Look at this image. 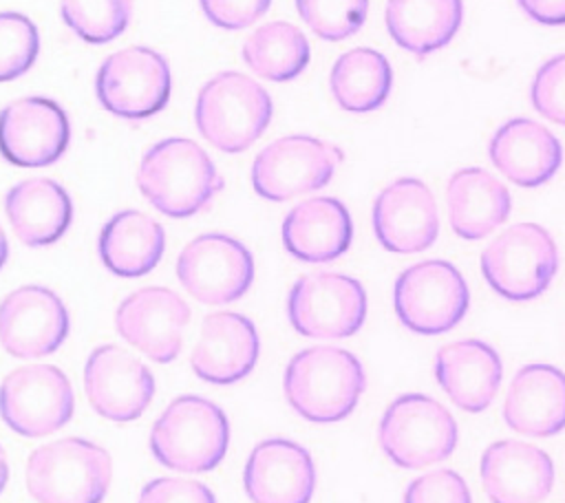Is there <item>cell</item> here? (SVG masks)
Here are the masks:
<instances>
[{
    "label": "cell",
    "instance_id": "obj_4",
    "mask_svg": "<svg viewBox=\"0 0 565 503\" xmlns=\"http://www.w3.org/2000/svg\"><path fill=\"white\" fill-rule=\"evenodd\" d=\"M24 479L38 503H102L113 479V461L102 446L64 437L31 452Z\"/></svg>",
    "mask_w": 565,
    "mask_h": 503
},
{
    "label": "cell",
    "instance_id": "obj_8",
    "mask_svg": "<svg viewBox=\"0 0 565 503\" xmlns=\"http://www.w3.org/2000/svg\"><path fill=\"white\" fill-rule=\"evenodd\" d=\"M393 302L406 329L422 335H437L463 320L470 293L461 271L452 263L424 260L397 276Z\"/></svg>",
    "mask_w": 565,
    "mask_h": 503
},
{
    "label": "cell",
    "instance_id": "obj_40",
    "mask_svg": "<svg viewBox=\"0 0 565 503\" xmlns=\"http://www.w3.org/2000/svg\"><path fill=\"white\" fill-rule=\"evenodd\" d=\"M9 481V463H7V457H4V450L0 446V494L4 492V485Z\"/></svg>",
    "mask_w": 565,
    "mask_h": 503
},
{
    "label": "cell",
    "instance_id": "obj_27",
    "mask_svg": "<svg viewBox=\"0 0 565 503\" xmlns=\"http://www.w3.org/2000/svg\"><path fill=\"white\" fill-rule=\"evenodd\" d=\"M13 234L29 247H44L64 236L73 218L68 192L53 179L33 176L15 183L4 196Z\"/></svg>",
    "mask_w": 565,
    "mask_h": 503
},
{
    "label": "cell",
    "instance_id": "obj_34",
    "mask_svg": "<svg viewBox=\"0 0 565 503\" xmlns=\"http://www.w3.org/2000/svg\"><path fill=\"white\" fill-rule=\"evenodd\" d=\"M40 51L35 24L15 11L0 13V82L24 75Z\"/></svg>",
    "mask_w": 565,
    "mask_h": 503
},
{
    "label": "cell",
    "instance_id": "obj_32",
    "mask_svg": "<svg viewBox=\"0 0 565 503\" xmlns=\"http://www.w3.org/2000/svg\"><path fill=\"white\" fill-rule=\"evenodd\" d=\"M60 15L84 42L106 44L126 31L132 0H62Z\"/></svg>",
    "mask_w": 565,
    "mask_h": 503
},
{
    "label": "cell",
    "instance_id": "obj_16",
    "mask_svg": "<svg viewBox=\"0 0 565 503\" xmlns=\"http://www.w3.org/2000/svg\"><path fill=\"white\" fill-rule=\"evenodd\" d=\"M190 307L168 287H143L132 291L115 311L117 333L159 364L177 360Z\"/></svg>",
    "mask_w": 565,
    "mask_h": 503
},
{
    "label": "cell",
    "instance_id": "obj_30",
    "mask_svg": "<svg viewBox=\"0 0 565 503\" xmlns=\"http://www.w3.org/2000/svg\"><path fill=\"white\" fill-rule=\"evenodd\" d=\"M393 84L388 60L369 46L342 53L329 75L331 95L340 108L349 113H369L380 108Z\"/></svg>",
    "mask_w": 565,
    "mask_h": 503
},
{
    "label": "cell",
    "instance_id": "obj_28",
    "mask_svg": "<svg viewBox=\"0 0 565 503\" xmlns=\"http://www.w3.org/2000/svg\"><path fill=\"white\" fill-rule=\"evenodd\" d=\"M163 227L139 210H121L106 221L99 234V258L121 278H139L157 267L163 256Z\"/></svg>",
    "mask_w": 565,
    "mask_h": 503
},
{
    "label": "cell",
    "instance_id": "obj_37",
    "mask_svg": "<svg viewBox=\"0 0 565 503\" xmlns=\"http://www.w3.org/2000/svg\"><path fill=\"white\" fill-rule=\"evenodd\" d=\"M137 503H216L212 490L192 479L159 477L148 481Z\"/></svg>",
    "mask_w": 565,
    "mask_h": 503
},
{
    "label": "cell",
    "instance_id": "obj_29",
    "mask_svg": "<svg viewBox=\"0 0 565 503\" xmlns=\"http://www.w3.org/2000/svg\"><path fill=\"white\" fill-rule=\"evenodd\" d=\"M384 20L395 44L417 57H424L439 51L457 35L463 20V2L388 0Z\"/></svg>",
    "mask_w": 565,
    "mask_h": 503
},
{
    "label": "cell",
    "instance_id": "obj_26",
    "mask_svg": "<svg viewBox=\"0 0 565 503\" xmlns=\"http://www.w3.org/2000/svg\"><path fill=\"white\" fill-rule=\"evenodd\" d=\"M448 218L463 240H479L503 225L512 210L508 188L483 168H461L446 185Z\"/></svg>",
    "mask_w": 565,
    "mask_h": 503
},
{
    "label": "cell",
    "instance_id": "obj_19",
    "mask_svg": "<svg viewBox=\"0 0 565 503\" xmlns=\"http://www.w3.org/2000/svg\"><path fill=\"white\" fill-rule=\"evenodd\" d=\"M243 485L254 503H309L316 490L313 459L291 439H265L245 463Z\"/></svg>",
    "mask_w": 565,
    "mask_h": 503
},
{
    "label": "cell",
    "instance_id": "obj_39",
    "mask_svg": "<svg viewBox=\"0 0 565 503\" xmlns=\"http://www.w3.org/2000/svg\"><path fill=\"white\" fill-rule=\"evenodd\" d=\"M534 22L558 26L565 24V0H516Z\"/></svg>",
    "mask_w": 565,
    "mask_h": 503
},
{
    "label": "cell",
    "instance_id": "obj_17",
    "mask_svg": "<svg viewBox=\"0 0 565 503\" xmlns=\"http://www.w3.org/2000/svg\"><path fill=\"white\" fill-rule=\"evenodd\" d=\"M71 139L68 117L46 97H22L0 110V152L20 168L55 163Z\"/></svg>",
    "mask_w": 565,
    "mask_h": 503
},
{
    "label": "cell",
    "instance_id": "obj_3",
    "mask_svg": "<svg viewBox=\"0 0 565 503\" xmlns=\"http://www.w3.org/2000/svg\"><path fill=\"white\" fill-rule=\"evenodd\" d=\"M230 443L225 413L201 395L172 399L150 430L152 457L177 472L214 470Z\"/></svg>",
    "mask_w": 565,
    "mask_h": 503
},
{
    "label": "cell",
    "instance_id": "obj_21",
    "mask_svg": "<svg viewBox=\"0 0 565 503\" xmlns=\"http://www.w3.org/2000/svg\"><path fill=\"white\" fill-rule=\"evenodd\" d=\"M481 483L492 503H541L554 485V463L541 448L501 439L481 457Z\"/></svg>",
    "mask_w": 565,
    "mask_h": 503
},
{
    "label": "cell",
    "instance_id": "obj_31",
    "mask_svg": "<svg viewBox=\"0 0 565 503\" xmlns=\"http://www.w3.org/2000/svg\"><path fill=\"white\" fill-rule=\"evenodd\" d=\"M243 60L263 79L289 82L307 68L311 49L296 24L276 20L247 35L243 42Z\"/></svg>",
    "mask_w": 565,
    "mask_h": 503
},
{
    "label": "cell",
    "instance_id": "obj_22",
    "mask_svg": "<svg viewBox=\"0 0 565 503\" xmlns=\"http://www.w3.org/2000/svg\"><path fill=\"white\" fill-rule=\"evenodd\" d=\"M488 154L492 165L521 188L547 183L563 163V148L556 135L527 117L501 124L488 143Z\"/></svg>",
    "mask_w": 565,
    "mask_h": 503
},
{
    "label": "cell",
    "instance_id": "obj_2",
    "mask_svg": "<svg viewBox=\"0 0 565 503\" xmlns=\"http://www.w3.org/2000/svg\"><path fill=\"white\" fill-rule=\"evenodd\" d=\"M282 388L289 406L302 419L331 424L353 413L366 388V375L351 351L311 346L291 357Z\"/></svg>",
    "mask_w": 565,
    "mask_h": 503
},
{
    "label": "cell",
    "instance_id": "obj_1",
    "mask_svg": "<svg viewBox=\"0 0 565 503\" xmlns=\"http://www.w3.org/2000/svg\"><path fill=\"white\" fill-rule=\"evenodd\" d=\"M139 192L166 216L185 218L210 205L223 190L210 154L185 137H168L150 146L137 170Z\"/></svg>",
    "mask_w": 565,
    "mask_h": 503
},
{
    "label": "cell",
    "instance_id": "obj_23",
    "mask_svg": "<svg viewBox=\"0 0 565 503\" xmlns=\"http://www.w3.org/2000/svg\"><path fill=\"white\" fill-rule=\"evenodd\" d=\"M505 424L527 437H552L565 428V373L552 364L516 371L503 402Z\"/></svg>",
    "mask_w": 565,
    "mask_h": 503
},
{
    "label": "cell",
    "instance_id": "obj_33",
    "mask_svg": "<svg viewBox=\"0 0 565 503\" xmlns=\"http://www.w3.org/2000/svg\"><path fill=\"white\" fill-rule=\"evenodd\" d=\"M302 22L322 40H344L360 31L369 0H296Z\"/></svg>",
    "mask_w": 565,
    "mask_h": 503
},
{
    "label": "cell",
    "instance_id": "obj_41",
    "mask_svg": "<svg viewBox=\"0 0 565 503\" xmlns=\"http://www.w3.org/2000/svg\"><path fill=\"white\" fill-rule=\"evenodd\" d=\"M7 258H9V243H7V236H4V229H2V225H0V269L4 267V263H7Z\"/></svg>",
    "mask_w": 565,
    "mask_h": 503
},
{
    "label": "cell",
    "instance_id": "obj_14",
    "mask_svg": "<svg viewBox=\"0 0 565 503\" xmlns=\"http://www.w3.org/2000/svg\"><path fill=\"white\" fill-rule=\"evenodd\" d=\"M68 327L62 298L42 285L18 287L0 302V344L13 357L35 360L55 353Z\"/></svg>",
    "mask_w": 565,
    "mask_h": 503
},
{
    "label": "cell",
    "instance_id": "obj_25",
    "mask_svg": "<svg viewBox=\"0 0 565 503\" xmlns=\"http://www.w3.org/2000/svg\"><path fill=\"white\" fill-rule=\"evenodd\" d=\"M351 240V214L333 196L307 199L282 221V245L302 263H331L349 249Z\"/></svg>",
    "mask_w": 565,
    "mask_h": 503
},
{
    "label": "cell",
    "instance_id": "obj_36",
    "mask_svg": "<svg viewBox=\"0 0 565 503\" xmlns=\"http://www.w3.org/2000/svg\"><path fill=\"white\" fill-rule=\"evenodd\" d=\"M404 503H472V496L461 474L441 468L411 481Z\"/></svg>",
    "mask_w": 565,
    "mask_h": 503
},
{
    "label": "cell",
    "instance_id": "obj_12",
    "mask_svg": "<svg viewBox=\"0 0 565 503\" xmlns=\"http://www.w3.org/2000/svg\"><path fill=\"white\" fill-rule=\"evenodd\" d=\"M75 410L73 386L53 364H26L0 384V417L22 437H44L60 430Z\"/></svg>",
    "mask_w": 565,
    "mask_h": 503
},
{
    "label": "cell",
    "instance_id": "obj_18",
    "mask_svg": "<svg viewBox=\"0 0 565 503\" xmlns=\"http://www.w3.org/2000/svg\"><path fill=\"white\" fill-rule=\"evenodd\" d=\"M373 229L380 245L393 254L428 249L439 234L437 203L430 188L415 176L388 183L373 203Z\"/></svg>",
    "mask_w": 565,
    "mask_h": 503
},
{
    "label": "cell",
    "instance_id": "obj_15",
    "mask_svg": "<svg viewBox=\"0 0 565 503\" xmlns=\"http://www.w3.org/2000/svg\"><path fill=\"white\" fill-rule=\"evenodd\" d=\"M84 390L97 415L124 424L148 408L154 395V377L124 346L102 344L86 360Z\"/></svg>",
    "mask_w": 565,
    "mask_h": 503
},
{
    "label": "cell",
    "instance_id": "obj_13",
    "mask_svg": "<svg viewBox=\"0 0 565 503\" xmlns=\"http://www.w3.org/2000/svg\"><path fill=\"white\" fill-rule=\"evenodd\" d=\"M177 278L199 302L227 304L252 287L254 258L241 240L227 234H201L181 249Z\"/></svg>",
    "mask_w": 565,
    "mask_h": 503
},
{
    "label": "cell",
    "instance_id": "obj_5",
    "mask_svg": "<svg viewBox=\"0 0 565 503\" xmlns=\"http://www.w3.org/2000/svg\"><path fill=\"white\" fill-rule=\"evenodd\" d=\"M274 104L252 77L223 71L207 79L196 97L194 119L207 143L223 152L247 150L269 126Z\"/></svg>",
    "mask_w": 565,
    "mask_h": 503
},
{
    "label": "cell",
    "instance_id": "obj_38",
    "mask_svg": "<svg viewBox=\"0 0 565 503\" xmlns=\"http://www.w3.org/2000/svg\"><path fill=\"white\" fill-rule=\"evenodd\" d=\"M205 18L225 29L238 31L263 18L271 0H199Z\"/></svg>",
    "mask_w": 565,
    "mask_h": 503
},
{
    "label": "cell",
    "instance_id": "obj_11",
    "mask_svg": "<svg viewBox=\"0 0 565 503\" xmlns=\"http://www.w3.org/2000/svg\"><path fill=\"white\" fill-rule=\"evenodd\" d=\"M335 143L309 135H289L265 146L252 163V185L267 201H287L324 188L340 161Z\"/></svg>",
    "mask_w": 565,
    "mask_h": 503
},
{
    "label": "cell",
    "instance_id": "obj_9",
    "mask_svg": "<svg viewBox=\"0 0 565 503\" xmlns=\"http://www.w3.org/2000/svg\"><path fill=\"white\" fill-rule=\"evenodd\" d=\"M287 318L307 338H349L364 324L366 291L360 280L344 274H307L294 282L287 296Z\"/></svg>",
    "mask_w": 565,
    "mask_h": 503
},
{
    "label": "cell",
    "instance_id": "obj_10",
    "mask_svg": "<svg viewBox=\"0 0 565 503\" xmlns=\"http://www.w3.org/2000/svg\"><path fill=\"white\" fill-rule=\"evenodd\" d=\"M168 60L148 46H128L108 55L97 68L95 93L99 104L130 121L157 115L170 99Z\"/></svg>",
    "mask_w": 565,
    "mask_h": 503
},
{
    "label": "cell",
    "instance_id": "obj_6",
    "mask_svg": "<svg viewBox=\"0 0 565 503\" xmlns=\"http://www.w3.org/2000/svg\"><path fill=\"white\" fill-rule=\"evenodd\" d=\"M377 439L395 465L417 470L448 459L457 448L459 430L455 417L437 399L406 393L384 410Z\"/></svg>",
    "mask_w": 565,
    "mask_h": 503
},
{
    "label": "cell",
    "instance_id": "obj_20",
    "mask_svg": "<svg viewBox=\"0 0 565 503\" xmlns=\"http://www.w3.org/2000/svg\"><path fill=\"white\" fill-rule=\"evenodd\" d=\"M258 351V331L249 318L234 311H216L203 318L190 366L210 384H234L252 373Z\"/></svg>",
    "mask_w": 565,
    "mask_h": 503
},
{
    "label": "cell",
    "instance_id": "obj_35",
    "mask_svg": "<svg viewBox=\"0 0 565 503\" xmlns=\"http://www.w3.org/2000/svg\"><path fill=\"white\" fill-rule=\"evenodd\" d=\"M530 99L539 115L565 126V53L541 64L530 86Z\"/></svg>",
    "mask_w": 565,
    "mask_h": 503
},
{
    "label": "cell",
    "instance_id": "obj_7",
    "mask_svg": "<svg viewBox=\"0 0 565 503\" xmlns=\"http://www.w3.org/2000/svg\"><path fill=\"white\" fill-rule=\"evenodd\" d=\"M556 269V243L539 223H516L481 252L483 278L501 298L514 302L539 298L552 285Z\"/></svg>",
    "mask_w": 565,
    "mask_h": 503
},
{
    "label": "cell",
    "instance_id": "obj_24",
    "mask_svg": "<svg viewBox=\"0 0 565 503\" xmlns=\"http://www.w3.org/2000/svg\"><path fill=\"white\" fill-rule=\"evenodd\" d=\"M435 377L455 406L466 413H481L501 386L503 364L490 344L459 340L437 351Z\"/></svg>",
    "mask_w": 565,
    "mask_h": 503
}]
</instances>
